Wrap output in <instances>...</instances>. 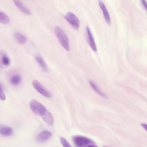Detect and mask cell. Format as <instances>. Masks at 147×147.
I'll return each instance as SVG.
<instances>
[{
  "mask_svg": "<svg viewBox=\"0 0 147 147\" xmlns=\"http://www.w3.org/2000/svg\"><path fill=\"white\" fill-rule=\"evenodd\" d=\"M1 61L2 64L6 66L9 65L10 64V60L9 58L5 54H3L2 55Z\"/></svg>",
  "mask_w": 147,
  "mask_h": 147,
  "instance_id": "cell-17",
  "label": "cell"
},
{
  "mask_svg": "<svg viewBox=\"0 0 147 147\" xmlns=\"http://www.w3.org/2000/svg\"><path fill=\"white\" fill-rule=\"evenodd\" d=\"M86 32H87V40H88L89 45L94 51H96L97 47L96 42H95L93 35L91 31L88 27H86Z\"/></svg>",
  "mask_w": 147,
  "mask_h": 147,
  "instance_id": "cell-7",
  "label": "cell"
},
{
  "mask_svg": "<svg viewBox=\"0 0 147 147\" xmlns=\"http://www.w3.org/2000/svg\"><path fill=\"white\" fill-rule=\"evenodd\" d=\"M16 7L24 14L27 15H31V12L30 10L23 4L21 0H13Z\"/></svg>",
  "mask_w": 147,
  "mask_h": 147,
  "instance_id": "cell-9",
  "label": "cell"
},
{
  "mask_svg": "<svg viewBox=\"0 0 147 147\" xmlns=\"http://www.w3.org/2000/svg\"><path fill=\"white\" fill-rule=\"evenodd\" d=\"M36 61L38 62L42 70L45 72H47L48 71V67L46 63L45 62L43 58L40 54H38L35 57Z\"/></svg>",
  "mask_w": 147,
  "mask_h": 147,
  "instance_id": "cell-10",
  "label": "cell"
},
{
  "mask_svg": "<svg viewBox=\"0 0 147 147\" xmlns=\"http://www.w3.org/2000/svg\"><path fill=\"white\" fill-rule=\"evenodd\" d=\"M141 125L142 127L146 131H147V125L145 124H142Z\"/></svg>",
  "mask_w": 147,
  "mask_h": 147,
  "instance_id": "cell-21",
  "label": "cell"
},
{
  "mask_svg": "<svg viewBox=\"0 0 147 147\" xmlns=\"http://www.w3.org/2000/svg\"><path fill=\"white\" fill-rule=\"evenodd\" d=\"M0 88H3L2 84L1 82H0Z\"/></svg>",
  "mask_w": 147,
  "mask_h": 147,
  "instance_id": "cell-23",
  "label": "cell"
},
{
  "mask_svg": "<svg viewBox=\"0 0 147 147\" xmlns=\"http://www.w3.org/2000/svg\"><path fill=\"white\" fill-rule=\"evenodd\" d=\"M54 31L56 36L62 46L67 51H69L70 46L69 38L66 33L60 27H55Z\"/></svg>",
  "mask_w": 147,
  "mask_h": 147,
  "instance_id": "cell-1",
  "label": "cell"
},
{
  "mask_svg": "<svg viewBox=\"0 0 147 147\" xmlns=\"http://www.w3.org/2000/svg\"><path fill=\"white\" fill-rule=\"evenodd\" d=\"M13 131V129L10 127H4L0 130V134L4 137H7L12 134Z\"/></svg>",
  "mask_w": 147,
  "mask_h": 147,
  "instance_id": "cell-13",
  "label": "cell"
},
{
  "mask_svg": "<svg viewBox=\"0 0 147 147\" xmlns=\"http://www.w3.org/2000/svg\"><path fill=\"white\" fill-rule=\"evenodd\" d=\"M51 132L48 131H44L38 135L36 137V141L39 142H44L50 139L52 136Z\"/></svg>",
  "mask_w": 147,
  "mask_h": 147,
  "instance_id": "cell-8",
  "label": "cell"
},
{
  "mask_svg": "<svg viewBox=\"0 0 147 147\" xmlns=\"http://www.w3.org/2000/svg\"><path fill=\"white\" fill-rule=\"evenodd\" d=\"M89 83H90V85L91 86L92 89H93L98 94L99 96H101L102 97L104 98H108L106 95H105L102 91H101V90L96 85V83H95L93 81H92V80H90V81H89Z\"/></svg>",
  "mask_w": 147,
  "mask_h": 147,
  "instance_id": "cell-12",
  "label": "cell"
},
{
  "mask_svg": "<svg viewBox=\"0 0 147 147\" xmlns=\"http://www.w3.org/2000/svg\"><path fill=\"white\" fill-rule=\"evenodd\" d=\"M60 141L63 146L65 147H69L71 146L70 145H69V142H68L67 141V140H66L65 138L62 137V138H60Z\"/></svg>",
  "mask_w": 147,
  "mask_h": 147,
  "instance_id": "cell-18",
  "label": "cell"
},
{
  "mask_svg": "<svg viewBox=\"0 0 147 147\" xmlns=\"http://www.w3.org/2000/svg\"><path fill=\"white\" fill-rule=\"evenodd\" d=\"M21 80V78L20 76L15 75L11 78L10 82L13 85H16L20 83Z\"/></svg>",
  "mask_w": 147,
  "mask_h": 147,
  "instance_id": "cell-16",
  "label": "cell"
},
{
  "mask_svg": "<svg viewBox=\"0 0 147 147\" xmlns=\"http://www.w3.org/2000/svg\"><path fill=\"white\" fill-rule=\"evenodd\" d=\"M4 127V126H3V125H1V124H0V130H1V129Z\"/></svg>",
  "mask_w": 147,
  "mask_h": 147,
  "instance_id": "cell-22",
  "label": "cell"
},
{
  "mask_svg": "<svg viewBox=\"0 0 147 147\" xmlns=\"http://www.w3.org/2000/svg\"><path fill=\"white\" fill-rule=\"evenodd\" d=\"M14 37L18 42L21 45L25 44L27 41L26 37L20 33H16L14 34Z\"/></svg>",
  "mask_w": 147,
  "mask_h": 147,
  "instance_id": "cell-14",
  "label": "cell"
},
{
  "mask_svg": "<svg viewBox=\"0 0 147 147\" xmlns=\"http://www.w3.org/2000/svg\"><path fill=\"white\" fill-rule=\"evenodd\" d=\"M6 99V96L3 90V88H0V100L4 101Z\"/></svg>",
  "mask_w": 147,
  "mask_h": 147,
  "instance_id": "cell-19",
  "label": "cell"
},
{
  "mask_svg": "<svg viewBox=\"0 0 147 147\" xmlns=\"http://www.w3.org/2000/svg\"><path fill=\"white\" fill-rule=\"evenodd\" d=\"M41 117L44 119L45 121L50 126H51L53 124V118L51 114L49 112L47 111Z\"/></svg>",
  "mask_w": 147,
  "mask_h": 147,
  "instance_id": "cell-11",
  "label": "cell"
},
{
  "mask_svg": "<svg viewBox=\"0 0 147 147\" xmlns=\"http://www.w3.org/2000/svg\"><path fill=\"white\" fill-rule=\"evenodd\" d=\"M65 19L74 28L78 30L79 28L80 23L78 17L73 13L69 12L64 16Z\"/></svg>",
  "mask_w": 147,
  "mask_h": 147,
  "instance_id": "cell-4",
  "label": "cell"
},
{
  "mask_svg": "<svg viewBox=\"0 0 147 147\" xmlns=\"http://www.w3.org/2000/svg\"><path fill=\"white\" fill-rule=\"evenodd\" d=\"M10 22V19L7 15L0 11V22L4 24H8Z\"/></svg>",
  "mask_w": 147,
  "mask_h": 147,
  "instance_id": "cell-15",
  "label": "cell"
},
{
  "mask_svg": "<svg viewBox=\"0 0 147 147\" xmlns=\"http://www.w3.org/2000/svg\"><path fill=\"white\" fill-rule=\"evenodd\" d=\"M32 85L35 90L42 96L47 98L51 97L52 95L51 92L45 88L38 80H34L32 81Z\"/></svg>",
  "mask_w": 147,
  "mask_h": 147,
  "instance_id": "cell-5",
  "label": "cell"
},
{
  "mask_svg": "<svg viewBox=\"0 0 147 147\" xmlns=\"http://www.w3.org/2000/svg\"><path fill=\"white\" fill-rule=\"evenodd\" d=\"M29 107L33 112L37 115L42 117L47 111L43 104L35 100H32L29 103Z\"/></svg>",
  "mask_w": 147,
  "mask_h": 147,
  "instance_id": "cell-3",
  "label": "cell"
},
{
  "mask_svg": "<svg viewBox=\"0 0 147 147\" xmlns=\"http://www.w3.org/2000/svg\"><path fill=\"white\" fill-rule=\"evenodd\" d=\"M73 142L76 146L78 147H97L94 142L85 136L76 135L73 136Z\"/></svg>",
  "mask_w": 147,
  "mask_h": 147,
  "instance_id": "cell-2",
  "label": "cell"
},
{
  "mask_svg": "<svg viewBox=\"0 0 147 147\" xmlns=\"http://www.w3.org/2000/svg\"><path fill=\"white\" fill-rule=\"evenodd\" d=\"M98 4H99L100 8L102 11L104 17L106 22L108 25H110L111 24V20L109 14V11L106 8V6L105 5L104 3L101 0H99L98 1Z\"/></svg>",
  "mask_w": 147,
  "mask_h": 147,
  "instance_id": "cell-6",
  "label": "cell"
},
{
  "mask_svg": "<svg viewBox=\"0 0 147 147\" xmlns=\"http://www.w3.org/2000/svg\"><path fill=\"white\" fill-rule=\"evenodd\" d=\"M142 3L146 10L147 11V2L146 0H141Z\"/></svg>",
  "mask_w": 147,
  "mask_h": 147,
  "instance_id": "cell-20",
  "label": "cell"
}]
</instances>
